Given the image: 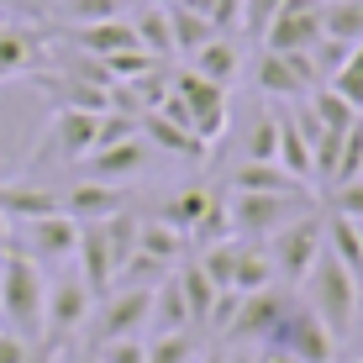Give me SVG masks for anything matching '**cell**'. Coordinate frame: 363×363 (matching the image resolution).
<instances>
[{"mask_svg": "<svg viewBox=\"0 0 363 363\" xmlns=\"http://www.w3.org/2000/svg\"><path fill=\"white\" fill-rule=\"evenodd\" d=\"M43 311H48V274L32 253H21L16 242H6L0 253V321L6 332L27 337L37 347L43 342Z\"/></svg>", "mask_w": 363, "mask_h": 363, "instance_id": "1", "label": "cell"}, {"mask_svg": "<svg viewBox=\"0 0 363 363\" xmlns=\"http://www.w3.org/2000/svg\"><path fill=\"white\" fill-rule=\"evenodd\" d=\"M300 290H306V306L316 311L321 321H327V332L337 337V342H342V337L353 332V316H358V300H363V290H358V279H353V274H347L342 264H337L327 247H321L316 269L306 274V284H300Z\"/></svg>", "mask_w": 363, "mask_h": 363, "instance_id": "2", "label": "cell"}, {"mask_svg": "<svg viewBox=\"0 0 363 363\" xmlns=\"http://www.w3.org/2000/svg\"><path fill=\"white\" fill-rule=\"evenodd\" d=\"M269 258H274V274H279V284H306V274L316 269L321 247H327V216L321 211H306V216L284 221L274 237H264Z\"/></svg>", "mask_w": 363, "mask_h": 363, "instance_id": "3", "label": "cell"}, {"mask_svg": "<svg viewBox=\"0 0 363 363\" xmlns=\"http://www.w3.org/2000/svg\"><path fill=\"white\" fill-rule=\"evenodd\" d=\"M90 311H95V290L74 274H58L48 284V311H43V347H64L74 342L84 327H90Z\"/></svg>", "mask_w": 363, "mask_h": 363, "instance_id": "4", "label": "cell"}, {"mask_svg": "<svg viewBox=\"0 0 363 363\" xmlns=\"http://www.w3.org/2000/svg\"><path fill=\"white\" fill-rule=\"evenodd\" d=\"M153 316V284H116L111 295L95 300L90 311V342H116V337H137Z\"/></svg>", "mask_w": 363, "mask_h": 363, "instance_id": "5", "label": "cell"}, {"mask_svg": "<svg viewBox=\"0 0 363 363\" xmlns=\"http://www.w3.org/2000/svg\"><path fill=\"white\" fill-rule=\"evenodd\" d=\"M11 242L21 253H32L43 269L74 264V247H79V221L69 211H48V216H27V221H11Z\"/></svg>", "mask_w": 363, "mask_h": 363, "instance_id": "6", "label": "cell"}, {"mask_svg": "<svg viewBox=\"0 0 363 363\" xmlns=\"http://www.w3.org/2000/svg\"><path fill=\"white\" fill-rule=\"evenodd\" d=\"M269 342L284 347L295 363H332V353H337V337L327 332V321L306 306V295H290V306H284L279 327L269 332Z\"/></svg>", "mask_w": 363, "mask_h": 363, "instance_id": "7", "label": "cell"}, {"mask_svg": "<svg viewBox=\"0 0 363 363\" xmlns=\"http://www.w3.org/2000/svg\"><path fill=\"white\" fill-rule=\"evenodd\" d=\"M227 211H232V237L264 242V237H274L284 221L306 216V211H316V206H311V195H232Z\"/></svg>", "mask_w": 363, "mask_h": 363, "instance_id": "8", "label": "cell"}, {"mask_svg": "<svg viewBox=\"0 0 363 363\" xmlns=\"http://www.w3.org/2000/svg\"><path fill=\"white\" fill-rule=\"evenodd\" d=\"M95 121H100V111L58 106L53 121H48V137L37 143V153H32V169H48V164H79V158L95 147Z\"/></svg>", "mask_w": 363, "mask_h": 363, "instance_id": "9", "label": "cell"}, {"mask_svg": "<svg viewBox=\"0 0 363 363\" xmlns=\"http://www.w3.org/2000/svg\"><path fill=\"white\" fill-rule=\"evenodd\" d=\"M174 95H179L184 116H190V132L200 137V143H216L221 132H227V84H211L206 74L184 69L179 79H174Z\"/></svg>", "mask_w": 363, "mask_h": 363, "instance_id": "10", "label": "cell"}, {"mask_svg": "<svg viewBox=\"0 0 363 363\" xmlns=\"http://www.w3.org/2000/svg\"><path fill=\"white\" fill-rule=\"evenodd\" d=\"M253 74H258V90H264L269 100H284V106H290V100H306V95L321 84L306 53H274V48L258 53Z\"/></svg>", "mask_w": 363, "mask_h": 363, "instance_id": "11", "label": "cell"}, {"mask_svg": "<svg viewBox=\"0 0 363 363\" xmlns=\"http://www.w3.org/2000/svg\"><path fill=\"white\" fill-rule=\"evenodd\" d=\"M147 164H153V143L143 132L127 137V143H111V147H90L79 158V179H100V184H127L137 179Z\"/></svg>", "mask_w": 363, "mask_h": 363, "instance_id": "12", "label": "cell"}, {"mask_svg": "<svg viewBox=\"0 0 363 363\" xmlns=\"http://www.w3.org/2000/svg\"><path fill=\"white\" fill-rule=\"evenodd\" d=\"M290 284H269V290H253V295H237V316L227 337L232 342H269V332L279 327L284 306H290Z\"/></svg>", "mask_w": 363, "mask_h": 363, "instance_id": "13", "label": "cell"}, {"mask_svg": "<svg viewBox=\"0 0 363 363\" xmlns=\"http://www.w3.org/2000/svg\"><path fill=\"white\" fill-rule=\"evenodd\" d=\"M316 37H321V0H284L279 16L264 32V48H274V53H306Z\"/></svg>", "mask_w": 363, "mask_h": 363, "instance_id": "14", "label": "cell"}, {"mask_svg": "<svg viewBox=\"0 0 363 363\" xmlns=\"http://www.w3.org/2000/svg\"><path fill=\"white\" fill-rule=\"evenodd\" d=\"M232 195H311V184H300L284 164H258V158H242L227 174Z\"/></svg>", "mask_w": 363, "mask_h": 363, "instance_id": "15", "label": "cell"}, {"mask_svg": "<svg viewBox=\"0 0 363 363\" xmlns=\"http://www.w3.org/2000/svg\"><path fill=\"white\" fill-rule=\"evenodd\" d=\"M127 184H100V179H74L64 190V211L74 221H106L116 211H127Z\"/></svg>", "mask_w": 363, "mask_h": 363, "instance_id": "16", "label": "cell"}, {"mask_svg": "<svg viewBox=\"0 0 363 363\" xmlns=\"http://www.w3.org/2000/svg\"><path fill=\"white\" fill-rule=\"evenodd\" d=\"M174 279H179V290H184L190 327H211V311H216V300H221V284L211 279L206 269H200V258H195V253H184L179 264H174Z\"/></svg>", "mask_w": 363, "mask_h": 363, "instance_id": "17", "label": "cell"}, {"mask_svg": "<svg viewBox=\"0 0 363 363\" xmlns=\"http://www.w3.org/2000/svg\"><path fill=\"white\" fill-rule=\"evenodd\" d=\"M311 132L300 127V116L290 106H279V164L295 174L300 184H316V158H311Z\"/></svg>", "mask_w": 363, "mask_h": 363, "instance_id": "18", "label": "cell"}, {"mask_svg": "<svg viewBox=\"0 0 363 363\" xmlns=\"http://www.w3.org/2000/svg\"><path fill=\"white\" fill-rule=\"evenodd\" d=\"M74 37V48L79 53H90L106 64L111 53H132L137 48V32H132V16H111V21H95V27H79V32H69Z\"/></svg>", "mask_w": 363, "mask_h": 363, "instance_id": "19", "label": "cell"}, {"mask_svg": "<svg viewBox=\"0 0 363 363\" xmlns=\"http://www.w3.org/2000/svg\"><path fill=\"white\" fill-rule=\"evenodd\" d=\"M269 284H279V274H274V258L264 242H253V237H237V269H232V290L237 295H253V290H269Z\"/></svg>", "mask_w": 363, "mask_h": 363, "instance_id": "20", "label": "cell"}, {"mask_svg": "<svg viewBox=\"0 0 363 363\" xmlns=\"http://www.w3.org/2000/svg\"><path fill=\"white\" fill-rule=\"evenodd\" d=\"M216 200H221L216 190H206V184H195V190H179V195H169L164 206L153 211V216L164 221V227H174V232H184V237H190V232L200 227V216H206V211L216 206Z\"/></svg>", "mask_w": 363, "mask_h": 363, "instance_id": "21", "label": "cell"}, {"mask_svg": "<svg viewBox=\"0 0 363 363\" xmlns=\"http://www.w3.org/2000/svg\"><path fill=\"white\" fill-rule=\"evenodd\" d=\"M147 332H195L190 327V311H184V290L179 279H174V269L164 274V279L153 284V316H147Z\"/></svg>", "mask_w": 363, "mask_h": 363, "instance_id": "22", "label": "cell"}, {"mask_svg": "<svg viewBox=\"0 0 363 363\" xmlns=\"http://www.w3.org/2000/svg\"><path fill=\"white\" fill-rule=\"evenodd\" d=\"M190 69L206 74L211 84H232L237 74H242V48H237V37H221V32H216V37H211V43L190 58Z\"/></svg>", "mask_w": 363, "mask_h": 363, "instance_id": "23", "label": "cell"}, {"mask_svg": "<svg viewBox=\"0 0 363 363\" xmlns=\"http://www.w3.org/2000/svg\"><path fill=\"white\" fill-rule=\"evenodd\" d=\"M143 137L158 147V153H179V158H206V147H211V143H200L190 127L158 116V111H147V116H143Z\"/></svg>", "mask_w": 363, "mask_h": 363, "instance_id": "24", "label": "cell"}, {"mask_svg": "<svg viewBox=\"0 0 363 363\" xmlns=\"http://www.w3.org/2000/svg\"><path fill=\"white\" fill-rule=\"evenodd\" d=\"M32 64H37V32L0 16V79L32 74Z\"/></svg>", "mask_w": 363, "mask_h": 363, "instance_id": "25", "label": "cell"}, {"mask_svg": "<svg viewBox=\"0 0 363 363\" xmlns=\"http://www.w3.org/2000/svg\"><path fill=\"white\" fill-rule=\"evenodd\" d=\"M132 32H137V48L153 58H174V37H169V6H153L143 0V11L132 16Z\"/></svg>", "mask_w": 363, "mask_h": 363, "instance_id": "26", "label": "cell"}, {"mask_svg": "<svg viewBox=\"0 0 363 363\" xmlns=\"http://www.w3.org/2000/svg\"><path fill=\"white\" fill-rule=\"evenodd\" d=\"M321 37L337 43H363V0H321Z\"/></svg>", "mask_w": 363, "mask_h": 363, "instance_id": "27", "label": "cell"}, {"mask_svg": "<svg viewBox=\"0 0 363 363\" xmlns=\"http://www.w3.org/2000/svg\"><path fill=\"white\" fill-rule=\"evenodd\" d=\"M169 37H174V53L179 58H195L216 37V27L206 16H195V11H184V6H169Z\"/></svg>", "mask_w": 363, "mask_h": 363, "instance_id": "28", "label": "cell"}, {"mask_svg": "<svg viewBox=\"0 0 363 363\" xmlns=\"http://www.w3.org/2000/svg\"><path fill=\"white\" fill-rule=\"evenodd\" d=\"M48 16L64 21L69 32H79V27H95V21L121 16V0H58V6H48Z\"/></svg>", "mask_w": 363, "mask_h": 363, "instance_id": "29", "label": "cell"}, {"mask_svg": "<svg viewBox=\"0 0 363 363\" xmlns=\"http://www.w3.org/2000/svg\"><path fill=\"white\" fill-rule=\"evenodd\" d=\"M306 106L316 111L321 132H353L358 121H363V111H353V106H347V100L337 95V90H321V84H316V90L306 95Z\"/></svg>", "mask_w": 363, "mask_h": 363, "instance_id": "30", "label": "cell"}, {"mask_svg": "<svg viewBox=\"0 0 363 363\" xmlns=\"http://www.w3.org/2000/svg\"><path fill=\"white\" fill-rule=\"evenodd\" d=\"M242 158H258V164H279V106L258 111L253 127H247V143H242Z\"/></svg>", "mask_w": 363, "mask_h": 363, "instance_id": "31", "label": "cell"}, {"mask_svg": "<svg viewBox=\"0 0 363 363\" xmlns=\"http://www.w3.org/2000/svg\"><path fill=\"white\" fill-rule=\"evenodd\" d=\"M200 358V337L195 332H158L147 337V363H195Z\"/></svg>", "mask_w": 363, "mask_h": 363, "instance_id": "32", "label": "cell"}, {"mask_svg": "<svg viewBox=\"0 0 363 363\" xmlns=\"http://www.w3.org/2000/svg\"><path fill=\"white\" fill-rule=\"evenodd\" d=\"M332 90L342 95L353 111H363V43L353 48V53H347V64L332 74Z\"/></svg>", "mask_w": 363, "mask_h": 363, "instance_id": "33", "label": "cell"}, {"mask_svg": "<svg viewBox=\"0 0 363 363\" xmlns=\"http://www.w3.org/2000/svg\"><path fill=\"white\" fill-rule=\"evenodd\" d=\"M279 6L284 0H242V27L253 43H264V32H269V21L279 16Z\"/></svg>", "mask_w": 363, "mask_h": 363, "instance_id": "34", "label": "cell"}, {"mask_svg": "<svg viewBox=\"0 0 363 363\" xmlns=\"http://www.w3.org/2000/svg\"><path fill=\"white\" fill-rule=\"evenodd\" d=\"M95 358L100 363H147V342L143 337H116V342H100Z\"/></svg>", "mask_w": 363, "mask_h": 363, "instance_id": "35", "label": "cell"}, {"mask_svg": "<svg viewBox=\"0 0 363 363\" xmlns=\"http://www.w3.org/2000/svg\"><path fill=\"white\" fill-rule=\"evenodd\" d=\"M332 216H347V221H363V179H347L332 190Z\"/></svg>", "mask_w": 363, "mask_h": 363, "instance_id": "36", "label": "cell"}, {"mask_svg": "<svg viewBox=\"0 0 363 363\" xmlns=\"http://www.w3.org/2000/svg\"><path fill=\"white\" fill-rule=\"evenodd\" d=\"M211 27H216L221 37H232L237 27H242V0H216V6H211Z\"/></svg>", "mask_w": 363, "mask_h": 363, "instance_id": "37", "label": "cell"}, {"mask_svg": "<svg viewBox=\"0 0 363 363\" xmlns=\"http://www.w3.org/2000/svg\"><path fill=\"white\" fill-rule=\"evenodd\" d=\"M0 363H32V342L0 327Z\"/></svg>", "mask_w": 363, "mask_h": 363, "instance_id": "38", "label": "cell"}, {"mask_svg": "<svg viewBox=\"0 0 363 363\" xmlns=\"http://www.w3.org/2000/svg\"><path fill=\"white\" fill-rule=\"evenodd\" d=\"M253 363H295V358L284 353V347H274V342H264V353H258Z\"/></svg>", "mask_w": 363, "mask_h": 363, "instance_id": "39", "label": "cell"}, {"mask_svg": "<svg viewBox=\"0 0 363 363\" xmlns=\"http://www.w3.org/2000/svg\"><path fill=\"white\" fill-rule=\"evenodd\" d=\"M169 6H184V11H195V16L211 21V6H216V0H169Z\"/></svg>", "mask_w": 363, "mask_h": 363, "instance_id": "40", "label": "cell"}, {"mask_svg": "<svg viewBox=\"0 0 363 363\" xmlns=\"http://www.w3.org/2000/svg\"><path fill=\"white\" fill-rule=\"evenodd\" d=\"M195 363H227V347H211V353H200Z\"/></svg>", "mask_w": 363, "mask_h": 363, "instance_id": "41", "label": "cell"}, {"mask_svg": "<svg viewBox=\"0 0 363 363\" xmlns=\"http://www.w3.org/2000/svg\"><path fill=\"white\" fill-rule=\"evenodd\" d=\"M6 242H11V216H0V253H6Z\"/></svg>", "mask_w": 363, "mask_h": 363, "instance_id": "42", "label": "cell"}, {"mask_svg": "<svg viewBox=\"0 0 363 363\" xmlns=\"http://www.w3.org/2000/svg\"><path fill=\"white\" fill-rule=\"evenodd\" d=\"M21 6V0H0V16H6V11H16Z\"/></svg>", "mask_w": 363, "mask_h": 363, "instance_id": "43", "label": "cell"}, {"mask_svg": "<svg viewBox=\"0 0 363 363\" xmlns=\"http://www.w3.org/2000/svg\"><path fill=\"white\" fill-rule=\"evenodd\" d=\"M227 363H253V358H247V353H227Z\"/></svg>", "mask_w": 363, "mask_h": 363, "instance_id": "44", "label": "cell"}, {"mask_svg": "<svg viewBox=\"0 0 363 363\" xmlns=\"http://www.w3.org/2000/svg\"><path fill=\"white\" fill-rule=\"evenodd\" d=\"M37 6H43V11H48V6H58V0H37Z\"/></svg>", "mask_w": 363, "mask_h": 363, "instance_id": "45", "label": "cell"}, {"mask_svg": "<svg viewBox=\"0 0 363 363\" xmlns=\"http://www.w3.org/2000/svg\"><path fill=\"white\" fill-rule=\"evenodd\" d=\"M79 363H100V358H95V353H90V358H79Z\"/></svg>", "mask_w": 363, "mask_h": 363, "instance_id": "46", "label": "cell"}, {"mask_svg": "<svg viewBox=\"0 0 363 363\" xmlns=\"http://www.w3.org/2000/svg\"><path fill=\"white\" fill-rule=\"evenodd\" d=\"M358 237H363V221H358Z\"/></svg>", "mask_w": 363, "mask_h": 363, "instance_id": "47", "label": "cell"}, {"mask_svg": "<svg viewBox=\"0 0 363 363\" xmlns=\"http://www.w3.org/2000/svg\"><path fill=\"white\" fill-rule=\"evenodd\" d=\"M358 179H363V169H358Z\"/></svg>", "mask_w": 363, "mask_h": 363, "instance_id": "48", "label": "cell"}]
</instances>
